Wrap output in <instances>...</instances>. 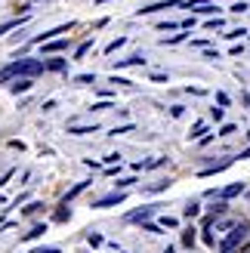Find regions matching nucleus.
Returning <instances> with one entry per match:
<instances>
[{"instance_id":"obj_8","label":"nucleus","mask_w":250,"mask_h":253,"mask_svg":"<svg viewBox=\"0 0 250 253\" xmlns=\"http://www.w3.org/2000/svg\"><path fill=\"white\" fill-rule=\"evenodd\" d=\"M28 86H31V78H19L16 84H12V93H25Z\"/></svg>"},{"instance_id":"obj_11","label":"nucleus","mask_w":250,"mask_h":253,"mask_svg":"<svg viewBox=\"0 0 250 253\" xmlns=\"http://www.w3.org/2000/svg\"><path fill=\"white\" fill-rule=\"evenodd\" d=\"M124 43H127V37H118V41H111V43L105 46V53H118V49H121Z\"/></svg>"},{"instance_id":"obj_19","label":"nucleus","mask_w":250,"mask_h":253,"mask_svg":"<svg viewBox=\"0 0 250 253\" xmlns=\"http://www.w3.org/2000/svg\"><path fill=\"white\" fill-rule=\"evenodd\" d=\"M182 241L192 247V244H195V229H189V232H185V235H182Z\"/></svg>"},{"instance_id":"obj_25","label":"nucleus","mask_w":250,"mask_h":253,"mask_svg":"<svg viewBox=\"0 0 250 253\" xmlns=\"http://www.w3.org/2000/svg\"><path fill=\"white\" fill-rule=\"evenodd\" d=\"M34 253H59L56 247H43V250H34Z\"/></svg>"},{"instance_id":"obj_20","label":"nucleus","mask_w":250,"mask_h":253,"mask_svg":"<svg viewBox=\"0 0 250 253\" xmlns=\"http://www.w3.org/2000/svg\"><path fill=\"white\" fill-rule=\"evenodd\" d=\"M207 28H210V31H216V28H222V19H210V22H207Z\"/></svg>"},{"instance_id":"obj_17","label":"nucleus","mask_w":250,"mask_h":253,"mask_svg":"<svg viewBox=\"0 0 250 253\" xmlns=\"http://www.w3.org/2000/svg\"><path fill=\"white\" fill-rule=\"evenodd\" d=\"M90 46H93L90 41H86V43H81V46H78V53H74V56H78V59H81V56H86V53H90Z\"/></svg>"},{"instance_id":"obj_18","label":"nucleus","mask_w":250,"mask_h":253,"mask_svg":"<svg viewBox=\"0 0 250 253\" xmlns=\"http://www.w3.org/2000/svg\"><path fill=\"white\" fill-rule=\"evenodd\" d=\"M161 225H167V229H176V219H173V216H161Z\"/></svg>"},{"instance_id":"obj_13","label":"nucleus","mask_w":250,"mask_h":253,"mask_svg":"<svg viewBox=\"0 0 250 253\" xmlns=\"http://www.w3.org/2000/svg\"><path fill=\"white\" fill-rule=\"evenodd\" d=\"M148 213H155V207H145V210H139V213H133L130 219H133V222H142V219L148 216Z\"/></svg>"},{"instance_id":"obj_23","label":"nucleus","mask_w":250,"mask_h":253,"mask_svg":"<svg viewBox=\"0 0 250 253\" xmlns=\"http://www.w3.org/2000/svg\"><path fill=\"white\" fill-rule=\"evenodd\" d=\"M96 78H93V74H81V78H78V84H93Z\"/></svg>"},{"instance_id":"obj_14","label":"nucleus","mask_w":250,"mask_h":253,"mask_svg":"<svg viewBox=\"0 0 250 253\" xmlns=\"http://www.w3.org/2000/svg\"><path fill=\"white\" fill-rule=\"evenodd\" d=\"M46 68H49V71H62V68H65V59H53V62H46Z\"/></svg>"},{"instance_id":"obj_15","label":"nucleus","mask_w":250,"mask_h":253,"mask_svg":"<svg viewBox=\"0 0 250 253\" xmlns=\"http://www.w3.org/2000/svg\"><path fill=\"white\" fill-rule=\"evenodd\" d=\"M182 213L192 219V216H198V213H201V207H198V204H185V210H182Z\"/></svg>"},{"instance_id":"obj_21","label":"nucleus","mask_w":250,"mask_h":253,"mask_svg":"<svg viewBox=\"0 0 250 253\" xmlns=\"http://www.w3.org/2000/svg\"><path fill=\"white\" fill-rule=\"evenodd\" d=\"M121 133H133V126L127 124V126H115V136H121Z\"/></svg>"},{"instance_id":"obj_2","label":"nucleus","mask_w":250,"mask_h":253,"mask_svg":"<svg viewBox=\"0 0 250 253\" xmlns=\"http://www.w3.org/2000/svg\"><path fill=\"white\" fill-rule=\"evenodd\" d=\"M244 241H247V225H235V229L222 238L219 250H222V253H235V247H241Z\"/></svg>"},{"instance_id":"obj_3","label":"nucleus","mask_w":250,"mask_h":253,"mask_svg":"<svg viewBox=\"0 0 250 253\" xmlns=\"http://www.w3.org/2000/svg\"><path fill=\"white\" fill-rule=\"evenodd\" d=\"M121 201H124V192H115V195H105V198H99L96 201V210H105V207H115V204H121Z\"/></svg>"},{"instance_id":"obj_7","label":"nucleus","mask_w":250,"mask_h":253,"mask_svg":"<svg viewBox=\"0 0 250 253\" xmlns=\"http://www.w3.org/2000/svg\"><path fill=\"white\" fill-rule=\"evenodd\" d=\"M179 0H167V3H152V6H142L139 12H158V9H167V6H176Z\"/></svg>"},{"instance_id":"obj_6","label":"nucleus","mask_w":250,"mask_h":253,"mask_svg":"<svg viewBox=\"0 0 250 253\" xmlns=\"http://www.w3.org/2000/svg\"><path fill=\"white\" fill-rule=\"evenodd\" d=\"M25 19H28V16H19V19H9V22H3V25H0V34H6V31H12V28H19V25H22Z\"/></svg>"},{"instance_id":"obj_10","label":"nucleus","mask_w":250,"mask_h":253,"mask_svg":"<svg viewBox=\"0 0 250 253\" xmlns=\"http://www.w3.org/2000/svg\"><path fill=\"white\" fill-rule=\"evenodd\" d=\"M65 46H68L65 41H49V43H46L43 49H46V53H59V49H65Z\"/></svg>"},{"instance_id":"obj_9","label":"nucleus","mask_w":250,"mask_h":253,"mask_svg":"<svg viewBox=\"0 0 250 253\" xmlns=\"http://www.w3.org/2000/svg\"><path fill=\"white\" fill-rule=\"evenodd\" d=\"M142 53H136V56H130V59H118V65H142Z\"/></svg>"},{"instance_id":"obj_22","label":"nucleus","mask_w":250,"mask_h":253,"mask_svg":"<svg viewBox=\"0 0 250 253\" xmlns=\"http://www.w3.org/2000/svg\"><path fill=\"white\" fill-rule=\"evenodd\" d=\"M241 34H244V31H241V28H235V31H229V34H226V37H229V41H238V37H241Z\"/></svg>"},{"instance_id":"obj_4","label":"nucleus","mask_w":250,"mask_h":253,"mask_svg":"<svg viewBox=\"0 0 250 253\" xmlns=\"http://www.w3.org/2000/svg\"><path fill=\"white\" fill-rule=\"evenodd\" d=\"M86 185H90V182H78V185H74V188H71V192H68L65 198H62V207H68V201H71V198H78V195L83 192V188H86Z\"/></svg>"},{"instance_id":"obj_5","label":"nucleus","mask_w":250,"mask_h":253,"mask_svg":"<svg viewBox=\"0 0 250 253\" xmlns=\"http://www.w3.org/2000/svg\"><path fill=\"white\" fill-rule=\"evenodd\" d=\"M244 192V182H235V185H229V188H222V198H235V195H241Z\"/></svg>"},{"instance_id":"obj_12","label":"nucleus","mask_w":250,"mask_h":253,"mask_svg":"<svg viewBox=\"0 0 250 253\" xmlns=\"http://www.w3.org/2000/svg\"><path fill=\"white\" fill-rule=\"evenodd\" d=\"M71 136H83V133H96V126H71Z\"/></svg>"},{"instance_id":"obj_24","label":"nucleus","mask_w":250,"mask_h":253,"mask_svg":"<svg viewBox=\"0 0 250 253\" xmlns=\"http://www.w3.org/2000/svg\"><path fill=\"white\" fill-rule=\"evenodd\" d=\"M232 133H235V126H232V124H226V126L219 130V136H232Z\"/></svg>"},{"instance_id":"obj_1","label":"nucleus","mask_w":250,"mask_h":253,"mask_svg":"<svg viewBox=\"0 0 250 253\" xmlns=\"http://www.w3.org/2000/svg\"><path fill=\"white\" fill-rule=\"evenodd\" d=\"M46 65L41 59H19V62H9L6 68H0V84L9 81V78H34V74H41Z\"/></svg>"},{"instance_id":"obj_16","label":"nucleus","mask_w":250,"mask_h":253,"mask_svg":"<svg viewBox=\"0 0 250 253\" xmlns=\"http://www.w3.org/2000/svg\"><path fill=\"white\" fill-rule=\"evenodd\" d=\"M43 232H46V225H34L31 232H25V238H41Z\"/></svg>"}]
</instances>
